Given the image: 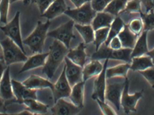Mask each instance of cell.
Returning <instances> with one entry per match:
<instances>
[{"mask_svg": "<svg viewBox=\"0 0 154 115\" xmlns=\"http://www.w3.org/2000/svg\"><path fill=\"white\" fill-rule=\"evenodd\" d=\"M69 49L56 40L49 47V51L46 62L42 67V72L51 79L53 77L57 70L64 61Z\"/></svg>", "mask_w": 154, "mask_h": 115, "instance_id": "cell-1", "label": "cell"}, {"mask_svg": "<svg viewBox=\"0 0 154 115\" xmlns=\"http://www.w3.org/2000/svg\"><path fill=\"white\" fill-rule=\"evenodd\" d=\"M51 23L49 20L45 23L38 21L33 31L23 41V45L28 46L34 54L42 53Z\"/></svg>", "mask_w": 154, "mask_h": 115, "instance_id": "cell-2", "label": "cell"}, {"mask_svg": "<svg viewBox=\"0 0 154 115\" xmlns=\"http://www.w3.org/2000/svg\"><path fill=\"white\" fill-rule=\"evenodd\" d=\"M0 43L2 49L3 61L6 66L24 62L27 60L28 57L26 53L8 37L0 40Z\"/></svg>", "mask_w": 154, "mask_h": 115, "instance_id": "cell-3", "label": "cell"}, {"mask_svg": "<svg viewBox=\"0 0 154 115\" xmlns=\"http://www.w3.org/2000/svg\"><path fill=\"white\" fill-rule=\"evenodd\" d=\"M133 49L122 48L120 49L113 50L108 46L103 44L100 47L93 53L91 57V59L100 60L113 59L124 61L127 63H131V57Z\"/></svg>", "mask_w": 154, "mask_h": 115, "instance_id": "cell-4", "label": "cell"}, {"mask_svg": "<svg viewBox=\"0 0 154 115\" xmlns=\"http://www.w3.org/2000/svg\"><path fill=\"white\" fill-rule=\"evenodd\" d=\"M97 14L91 7L90 2L75 9H68L64 14L81 25H91Z\"/></svg>", "mask_w": 154, "mask_h": 115, "instance_id": "cell-5", "label": "cell"}, {"mask_svg": "<svg viewBox=\"0 0 154 115\" xmlns=\"http://www.w3.org/2000/svg\"><path fill=\"white\" fill-rule=\"evenodd\" d=\"M75 23L73 20H69L57 29L48 32V36L60 41L69 48L71 41L75 38L74 33Z\"/></svg>", "mask_w": 154, "mask_h": 115, "instance_id": "cell-6", "label": "cell"}, {"mask_svg": "<svg viewBox=\"0 0 154 115\" xmlns=\"http://www.w3.org/2000/svg\"><path fill=\"white\" fill-rule=\"evenodd\" d=\"M20 14V11H17L11 21L4 24V26H0V29L6 37L14 41L25 52L21 32Z\"/></svg>", "mask_w": 154, "mask_h": 115, "instance_id": "cell-7", "label": "cell"}, {"mask_svg": "<svg viewBox=\"0 0 154 115\" xmlns=\"http://www.w3.org/2000/svg\"><path fill=\"white\" fill-rule=\"evenodd\" d=\"M129 85V80L127 77L125 78V87L121 96V106L126 114L137 112V103L143 94V90H142L136 92L134 95H130L128 93Z\"/></svg>", "mask_w": 154, "mask_h": 115, "instance_id": "cell-8", "label": "cell"}, {"mask_svg": "<svg viewBox=\"0 0 154 115\" xmlns=\"http://www.w3.org/2000/svg\"><path fill=\"white\" fill-rule=\"evenodd\" d=\"M72 87L69 82L65 74V68L55 84H53L52 89V95L54 103L60 98L69 97Z\"/></svg>", "mask_w": 154, "mask_h": 115, "instance_id": "cell-9", "label": "cell"}, {"mask_svg": "<svg viewBox=\"0 0 154 115\" xmlns=\"http://www.w3.org/2000/svg\"><path fill=\"white\" fill-rule=\"evenodd\" d=\"M109 60H105L104 63L103 69L101 73L96 77V79L94 81L93 92L91 95V98L96 101L97 99H100L105 101V93L106 89L107 77L106 75V70L108 67Z\"/></svg>", "mask_w": 154, "mask_h": 115, "instance_id": "cell-10", "label": "cell"}, {"mask_svg": "<svg viewBox=\"0 0 154 115\" xmlns=\"http://www.w3.org/2000/svg\"><path fill=\"white\" fill-rule=\"evenodd\" d=\"M124 83H114L107 85L105 100L108 101L118 111L121 108V98L125 87Z\"/></svg>", "mask_w": 154, "mask_h": 115, "instance_id": "cell-11", "label": "cell"}, {"mask_svg": "<svg viewBox=\"0 0 154 115\" xmlns=\"http://www.w3.org/2000/svg\"><path fill=\"white\" fill-rule=\"evenodd\" d=\"M13 92L16 102L20 104L27 99H38V90L30 89L24 86L22 82L12 79Z\"/></svg>", "mask_w": 154, "mask_h": 115, "instance_id": "cell-12", "label": "cell"}, {"mask_svg": "<svg viewBox=\"0 0 154 115\" xmlns=\"http://www.w3.org/2000/svg\"><path fill=\"white\" fill-rule=\"evenodd\" d=\"M82 109L75 105L70 101H66L65 98H60L54 103L51 108V112L53 115H76Z\"/></svg>", "mask_w": 154, "mask_h": 115, "instance_id": "cell-13", "label": "cell"}, {"mask_svg": "<svg viewBox=\"0 0 154 115\" xmlns=\"http://www.w3.org/2000/svg\"><path fill=\"white\" fill-rule=\"evenodd\" d=\"M64 61L65 74L71 86L83 81L82 67L75 64L66 57Z\"/></svg>", "mask_w": 154, "mask_h": 115, "instance_id": "cell-14", "label": "cell"}, {"mask_svg": "<svg viewBox=\"0 0 154 115\" xmlns=\"http://www.w3.org/2000/svg\"><path fill=\"white\" fill-rule=\"evenodd\" d=\"M11 80L10 66H7L0 80V97L4 100H10L14 98Z\"/></svg>", "mask_w": 154, "mask_h": 115, "instance_id": "cell-15", "label": "cell"}, {"mask_svg": "<svg viewBox=\"0 0 154 115\" xmlns=\"http://www.w3.org/2000/svg\"><path fill=\"white\" fill-rule=\"evenodd\" d=\"M23 84L30 89L40 90L53 89V84L48 79H45L38 75L32 74L22 82Z\"/></svg>", "mask_w": 154, "mask_h": 115, "instance_id": "cell-16", "label": "cell"}, {"mask_svg": "<svg viewBox=\"0 0 154 115\" xmlns=\"http://www.w3.org/2000/svg\"><path fill=\"white\" fill-rule=\"evenodd\" d=\"M48 52L45 53H37L28 57L27 60L19 71L18 74H21L32 70L43 67L46 62Z\"/></svg>", "mask_w": 154, "mask_h": 115, "instance_id": "cell-17", "label": "cell"}, {"mask_svg": "<svg viewBox=\"0 0 154 115\" xmlns=\"http://www.w3.org/2000/svg\"><path fill=\"white\" fill-rule=\"evenodd\" d=\"M104 64L100 60L91 59L88 63L85 64L82 68V80L86 82L87 80L98 76L103 69Z\"/></svg>", "mask_w": 154, "mask_h": 115, "instance_id": "cell-18", "label": "cell"}, {"mask_svg": "<svg viewBox=\"0 0 154 115\" xmlns=\"http://www.w3.org/2000/svg\"><path fill=\"white\" fill-rule=\"evenodd\" d=\"M67 9L64 0H54L41 16L51 20L64 14Z\"/></svg>", "mask_w": 154, "mask_h": 115, "instance_id": "cell-19", "label": "cell"}, {"mask_svg": "<svg viewBox=\"0 0 154 115\" xmlns=\"http://www.w3.org/2000/svg\"><path fill=\"white\" fill-rule=\"evenodd\" d=\"M86 48L85 43H80L75 48L69 49L66 57L75 64L83 68L87 60Z\"/></svg>", "mask_w": 154, "mask_h": 115, "instance_id": "cell-20", "label": "cell"}, {"mask_svg": "<svg viewBox=\"0 0 154 115\" xmlns=\"http://www.w3.org/2000/svg\"><path fill=\"white\" fill-rule=\"evenodd\" d=\"M85 82H79L72 87L71 93L69 96L70 102L80 108L84 107L85 97Z\"/></svg>", "mask_w": 154, "mask_h": 115, "instance_id": "cell-21", "label": "cell"}, {"mask_svg": "<svg viewBox=\"0 0 154 115\" xmlns=\"http://www.w3.org/2000/svg\"><path fill=\"white\" fill-rule=\"evenodd\" d=\"M116 16L105 11L97 12L91 25L94 31L104 28H109Z\"/></svg>", "mask_w": 154, "mask_h": 115, "instance_id": "cell-22", "label": "cell"}, {"mask_svg": "<svg viewBox=\"0 0 154 115\" xmlns=\"http://www.w3.org/2000/svg\"><path fill=\"white\" fill-rule=\"evenodd\" d=\"M118 37L121 41L122 48L133 49L139 36L132 32L128 25L125 24Z\"/></svg>", "mask_w": 154, "mask_h": 115, "instance_id": "cell-23", "label": "cell"}, {"mask_svg": "<svg viewBox=\"0 0 154 115\" xmlns=\"http://www.w3.org/2000/svg\"><path fill=\"white\" fill-rule=\"evenodd\" d=\"M148 32L147 31H143L139 35L134 47L133 49L131 55L132 58L146 55L149 51L147 46Z\"/></svg>", "mask_w": 154, "mask_h": 115, "instance_id": "cell-24", "label": "cell"}, {"mask_svg": "<svg viewBox=\"0 0 154 115\" xmlns=\"http://www.w3.org/2000/svg\"><path fill=\"white\" fill-rule=\"evenodd\" d=\"M154 67L152 59L147 55L132 58L130 69L134 71H141Z\"/></svg>", "mask_w": 154, "mask_h": 115, "instance_id": "cell-25", "label": "cell"}, {"mask_svg": "<svg viewBox=\"0 0 154 115\" xmlns=\"http://www.w3.org/2000/svg\"><path fill=\"white\" fill-rule=\"evenodd\" d=\"M26 107V109L31 112L33 114H44L48 113V106L38 99H27L21 102Z\"/></svg>", "mask_w": 154, "mask_h": 115, "instance_id": "cell-26", "label": "cell"}, {"mask_svg": "<svg viewBox=\"0 0 154 115\" xmlns=\"http://www.w3.org/2000/svg\"><path fill=\"white\" fill-rule=\"evenodd\" d=\"M130 69V63H122L111 68H107L106 75L107 79L116 77H127L128 73Z\"/></svg>", "mask_w": 154, "mask_h": 115, "instance_id": "cell-27", "label": "cell"}, {"mask_svg": "<svg viewBox=\"0 0 154 115\" xmlns=\"http://www.w3.org/2000/svg\"><path fill=\"white\" fill-rule=\"evenodd\" d=\"M75 28L83 40L85 44L93 42L94 38V30L91 25H81L75 23Z\"/></svg>", "mask_w": 154, "mask_h": 115, "instance_id": "cell-28", "label": "cell"}, {"mask_svg": "<svg viewBox=\"0 0 154 115\" xmlns=\"http://www.w3.org/2000/svg\"><path fill=\"white\" fill-rule=\"evenodd\" d=\"M125 25L124 21L119 16H116L109 27L107 39L105 43L106 46H108L112 39L118 36Z\"/></svg>", "mask_w": 154, "mask_h": 115, "instance_id": "cell-29", "label": "cell"}, {"mask_svg": "<svg viewBox=\"0 0 154 115\" xmlns=\"http://www.w3.org/2000/svg\"><path fill=\"white\" fill-rule=\"evenodd\" d=\"M128 0H111L104 11L115 16H119L125 8Z\"/></svg>", "mask_w": 154, "mask_h": 115, "instance_id": "cell-30", "label": "cell"}, {"mask_svg": "<svg viewBox=\"0 0 154 115\" xmlns=\"http://www.w3.org/2000/svg\"><path fill=\"white\" fill-rule=\"evenodd\" d=\"M109 28H101L96 30L94 32L93 43L95 46V51L99 49L100 47L106 43L108 36Z\"/></svg>", "mask_w": 154, "mask_h": 115, "instance_id": "cell-31", "label": "cell"}, {"mask_svg": "<svg viewBox=\"0 0 154 115\" xmlns=\"http://www.w3.org/2000/svg\"><path fill=\"white\" fill-rule=\"evenodd\" d=\"M140 15L143 26V31H149L154 29V11H151L147 13L142 12Z\"/></svg>", "mask_w": 154, "mask_h": 115, "instance_id": "cell-32", "label": "cell"}, {"mask_svg": "<svg viewBox=\"0 0 154 115\" xmlns=\"http://www.w3.org/2000/svg\"><path fill=\"white\" fill-rule=\"evenodd\" d=\"M142 12V3L140 0H130L128 1L125 8L122 13L140 14Z\"/></svg>", "mask_w": 154, "mask_h": 115, "instance_id": "cell-33", "label": "cell"}, {"mask_svg": "<svg viewBox=\"0 0 154 115\" xmlns=\"http://www.w3.org/2000/svg\"><path fill=\"white\" fill-rule=\"evenodd\" d=\"M10 0L0 1V24L7 23L9 13Z\"/></svg>", "mask_w": 154, "mask_h": 115, "instance_id": "cell-34", "label": "cell"}, {"mask_svg": "<svg viewBox=\"0 0 154 115\" xmlns=\"http://www.w3.org/2000/svg\"><path fill=\"white\" fill-rule=\"evenodd\" d=\"M130 30L136 35H139L143 31V26L141 18H135L132 20L129 24H128Z\"/></svg>", "mask_w": 154, "mask_h": 115, "instance_id": "cell-35", "label": "cell"}, {"mask_svg": "<svg viewBox=\"0 0 154 115\" xmlns=\"http://www.w3.org/2000/svg\"><path fill=\"white\" fill-rule=\"evenodd\" d=\"M96 102L98 105L101 113L103 115H116V111L108 104L106 103V101H102L100 99H97Z\"/></svg>", "mask_w": 154, "mask_h": 115, "instance_id": "cell-36", "label": "cell"}, {"mask_svg": "<svg viewBox=\"0 0 154 115\" xmlns=\"http://www.w3.org/2000/svg\"><path fill=\"white\" fill-rule=\"evenodd\" d=\"M111 0H91V5L92 9L97 12L104 11Z\"/></svg>", "mask_w": 154, "mask_h": 115, "instance_id": "cell-37", "label": "cell"}, {"mask_svg": "<svg viewBox=\"0 0 154 115\" xmlns=\"http://www.w3.org/2000/svg\"><path fill=\"white\" fill-rule=\"evenodd\" d=\"M137 72L144 77L151 86L154 89V67Z\"/></svg>", "mask_w": 154, "mask_h": 115, "instance_id": "cell-38", "label": "cell"}, {"mask_svg": "<svg viewBox=\"0 0 154 115\" xmlns=\"http://www.w3.org/2000/svg\"><path fill=\"white\" fill-rule=\"evenodd\" d=\"M54 0H33V2L37 4L41 14H42L48 9Z\"/></svg>", "mask_w": 154, "mask_h": 115, "instance_id": "cell-39", "label": "cell"}, {"mask_svg": "<svg viewBox=\"0 0 154 115\" xmlns=\"http://www.w3.org/2000/svg\"><path fill=\"white\" fill-rule=\"evenodd\" d=\"M108 46L112 49L115 50L120 49L122 48L121 41L118 36L112 39Z\"/></svg>", "mask_w": 154, "mask_h": 115, "instance_id": "cell-40", "label": "cell"}, {"mask_svg": "<svg viewBox=\"0 0 154 115\" xmlns=\"http://www.w3.org/2000/svg\"><path fill=\"white\" fill-rule=\"evenodd\" d=\"M144 7L146 9V12L147 13L151 11H154V0H140Z\"/></svg>", "mask_w": 154, "mask_h": 115, "instance_id": "cell-41", "label": "cell"}, {"mask_svg": "<svg viewBox=\"0 0 154 115\" xmlns=\"http://www.w3.org/2000/svg\"><path fill=\"white\" fill-rule=\"evenodd\" d=\"M76 8L80 7L86 3L90 2L91 0H70Z\"/></svg>", "mask_w": 154, "mask_h": 115, "instance_id": "cell-42", "label": "cell"}, {"mask_svg": "<svg viewBox=\"0 0 154 115\" xmlns=\"http://www.w3.org/2000/svg\"><path fill=\"white\" fill-rule=\"evenodd\" d=\"M7 66L5 65L3 60H0V80L2 78L5 70Z\"/></svg>", "mask_w": 154, "mask_h": 115, "instance_id": "cell-43", "label": "cell"}, {"mask_svg": "<svg viewBox=\"0 0 154 115\" xmlns=\"http://www.w3.org/2000/svg\"><path fill=\"white\" fill-rule=\"evenodd\" d=\"M4 101V100L0 97V114H4L6 111Z\"/></svg>", "mask_w": 154, "mask_h": 115, "instance_id": "cell-44", "label": "cell"}, {"mask_svg": "<svg viewBox=\"0 0 154 115\" xmlns=\"http://www.w3.org/2000/svg\"><path fill=\"white\" fill-rule=\"evenodd\" d=\"M20 1H22L24 5H28L31 3H33V0H10V4H12L15 2H19Z\"/></svg>", "mask_w": 154, "mask_h": 115, "instance_id": "cell-45", "label": "cell"}, {"mask_svg": "<svg viewBox=\"0 0 154 115\" xmlns=\"http://www.w3.org/2000/svg\"><path fill=\"white\" fill-rule=\"evenodd\" d=\"M17 114L34 115L31 112L27 109L21 111V112H20V113H17Z\"/></svg>", "mask_w": 154, "mask_h": 115, "instance_id": "cell-46", "label": "cell"}, {"mask_svg": "<svg viewBox=\"0 0 154 115\" xmlns=\"http://www.w3.org/2000/svg\"><path fill=\"white\" fill-rule=\"evenodd\" d=\"M146 55L149 56L151 57L152 58L154 63V48L151 51H148V53L146 54Z\"/></svg>", "mask_w": 154, "mask_h": 115, "instance_id": "cell-47", "label": "cell"}, {"mask_svg": "<svg viewBox=\"0 0 154 115\" xmlns=\"http://www.w3.org/2000/svg\"><path fill=\"white\" fill-rule=\"evenodd\" d=\"M0 60H3V56L2 49V46L0 43Z\"/></svg>", "mask_w": 154, "mask_h": 115, "instance_id": "cell-48", "label": "cell"}]
</instances>
